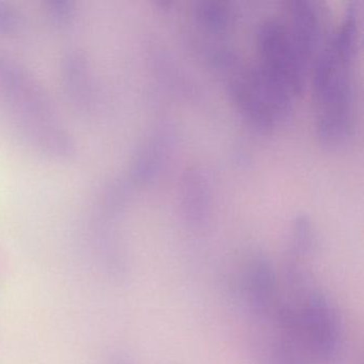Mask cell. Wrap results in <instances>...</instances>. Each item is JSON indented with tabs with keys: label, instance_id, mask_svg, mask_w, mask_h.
<instances>
[{
	"label": "cell",
	"instance_id": "obj_1",
	"mask_svg": "<svg viewBox=\"0 0 364 364\" xmlns=\"http://www.w3.org/2000/svg\"><path fill=\"white\" fill-rule=\"evenodd\" d=\"M230 73V95L252 127L268 131L291 117L295 95L261 67L236 65Z\"/></svg>",
	"mask_w": 364,
	"mask_h": 364
},
{
	"label": "cell",
	"instance_id": "obj_2",
	"mask_svg": "<svg viewBox=\"0 0 364 364\" xmlns=\"http://www.w3.org/2000/svg\"><path fill=\"white\" fill-rule=\"evenodd\" d=\"M297 306L306 351L323 363H331L343 344L342 321L327 294L310 287Z\"/></svg>",
	"mask_w": 364,
	"mask_h": 364
},
{
	"label": "cell",
	"instance_id": "obj_3",
	"mask_svg": "<svg viewBox=\"0 0 364 364\" xmlns=\"http://www.w3.org/2000/svg\"><path fill=\"white\" fill-rule=\"evenodd\" d=\"M257 63L294 95L304 87L306 65L298 54L285 22L268 18L261 23L257 33Z\"/></svg>",
	"mask_w": 364,
	"mask_h": 364
},
{
	"label": "cell",
	"instance_id": "obj_4",
	"mask_svg": "<svg viewBox=\"0 0 364 364\" xmlns=\"http://www.w3.org/2000/svg\"><path fill=\"white\" fill-rule=\"evenodd\" d=\"M242 291L249 310L265 319L277 306V277L272 262L263 253L253 255L242 279Z\"/></svg>",
	"mask_w": 364,
	"mask_h": 364
},
{
	"label": "cell",
	"instance_id": "obj_5",
	"mask_svg": "<svg viewBox=\"0 0 364 364\" xmlns=\"http://www.w3.org/2000/svg\"><path fill=\"white\" fill-rule=\"evenodd\" d=\"M289 21L285 23L294 46L304 63L315 58V53L321 39V22L318 10L312 1L294 0L287 4Z\"/></svg>",
	"mask_w": 364,
	"mask_h": 364
},
{
	"label": "cell",
	"instance_id": "obj_6",
	"mask_svg": "<svg viewBox=\"0 0 364 364\" xmlns=\"http://www.w3.org/2000/svg\"><path fill=\"white\" fill-rule=\"evenodd\" d=\"M180 208L183 218L189 227H203L210 219L212 208V187L203 170H187L181 181Z\"/></svg>",
	"mask_w": 364,
	"mask_h": 364
},
{
	"label": "cell",
	"instance_id": "obj_7",
	"mask_svg": "<svg viewBox=\"0 0 364 364\" xmlns=\"http://www.w3.org/2000/svg\"><path fill=\"white\" fill-rule=\"evenodd\" d=\"M174 135L171 129L161 127L146 140L132 166L131 178L137 184L152 182L159 176L171 153Z\"/></svg>",
	"mask_w": 364,
	"mask_h": 364
},
{
	"label": "cell",
	"instance_id": "obj_8",
	"mask_svg": "<svg viewBox=\"0 0 364 364\" xmlns=\"http://www.w3.org/2000/svg\"><path fill=\"white\" fill-rule=\"evenodd\" d=\"M198 24L212 33H225L231 28L234 23L233 7L228 1L205 0L196 4L193 9Z\"/></svg>",
	"mask_w": 364,
	"mask_h": 364
},
{
	"label": "cell",
	"instance_id": "obj_9",
	"mask_svg": "<svg viewBox=\"0 0 364 364\" xmlns=\"http://www.w3.org/2000/svg\"><path fill=\"white\" fill-rule=\"evenodd\" d=\"M316 246V236L312 223L306 216H298L291 225V247L289 257L297 261H306Z\"/></svg>",
	"mask_w": 364,
	"mask_h": 364
}]
</instances>
